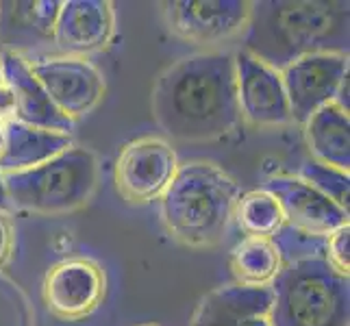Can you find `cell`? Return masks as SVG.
I'll return each instance as SVG.
<instances>
[{
    "mask_svg": "<svg viewBox=\"0 0 350 326\" xmlns=\"http://www.w3.org/2000/svg\"><path fill=\"white\" fill-rule=\"evenodd\" d=\"M235 326H272L270 324V311H255L248 316L239 318Z\"/></svg>",
    "mask_w": 350,
    "mask_h": 326,
    "instance_id": "cell-25",
    "label": "cell"
},
{
    "mask_svg": "<svg viewBox=\"0 0 350 326\" xmlns=\"http://www.w3.org/2000/svg\"><path fill=\"white\" fill-rule=\"evenodd\" d=\"M62 5L59 0H38V3H20L22 14L27 18L29 27H35L44 35H53L55 22L59 18V11H62Z\"/></svg>",
    "mask_w": 350,
    "mask_h": 326,
    "instance_id": "cell-23",
    "label": "cell"
},
{
    "mask_svg": "<svg viewBox=\"0 0 350 326\" xmlns=\"http://www.w3.org/2000/svg\"><path fill=\"white\" fill-rule=\"evenodd\" d=\"M348 77V55L322 53L300 57L281 70L292 122L307 124V120L322 107L335 100L342 81Z\"/></svg>",
    "mask_w": 350,
    "mask_h": 326,
    "instance_id": "cell-8",
    "label": "cell"
},
{
    "mask_svg": "<svg viewBox=\"0 0 350 326\" xmlns=\"http://www.w3.org/2000/svg\"><path fill=\"white\" fill-rule=\"evenodd\" d=\"M228 265L241 287H270L279 276L283 261L272 239L244 237L231 250Z\"/></svg>",
    "mask_w": 350,
    "mask_h": 326,
    "instance_id": "cell-18",
    "label": "cell"
},
{
    "mask_svg": "<svg viewBox=\"0 0 350 326\" xmlns=\"http://www.w3.org/2000/svg\"><path fill=\"white\" fill-rule=\"evenodd\" d=\"M270 287H218L200 300L191 326H235L239 318L255 311H270Z\"/></svg>",
    "mask_w": 350,
    "mask_h": 326,
    "instance_id": "cell-16",
    "label": "cell"
},
{
    "mask_svg": "<svg viewBox=\"0 0 350 326\" xmlns=\"http://www.w3.org/2000/svg\"><path fill=\"white\" fill-rule=\"evenodd\" d=\"M305 137L316 161L342 172L350 170V122L342 107L329 103L313 113L305 124Z\"/></svg>",
    "mask_w": 350,
    "mask_h": 326,
    "instance_id": "cell-17",
    "label": "cell"
},
{
    "mask_svg": "<svg viewBox=\"0 0 350 326\" xmlns=\"http://www.w3.org/2000/svg\"><path fill=\"white\" fill-rule=\"evenodd\" d=\"M276 198L287 226L313 237H327L348 224V211L296 176H272L263 187Z\"/></svg>",
    "mask_w": 350,
    "mask_h": 326,
    "instance_id": "cell-12",
    "label": "cell"
},
{
    "mask_svg": "<svg viewBox=\"0 0 350 326\" xmlns=\"http://www.w3.org/2000/svg\"><path fill=\"white\" fill-rule=\"evenodd\" d=\"M14 250V226H11L9 213L0 211V268L9 261Z\"/></svg>",
    "mask_w": 350,
    "mask_h": 326,
    "instance_id": "cell-24",
    "label": "cell"
},
{
    "mask_svg": "<svg viewBox=\"0 0 350 326\" xmlns=\"http://www.w3.org/2000/svg\"><path fill=\"white\" fill-rule=\"evenodd\" d=\"M144 326H157V324H144Z\"/></svg>",
    "mask_w": 350,
    "mask_h": 326,
    "instance_id": "cell-28",
    "label": "cell"
},
{
    "mask_svg": "<svg viewBox=\"0 0 350 326\" xmlns=\"http://www.w3.org/2000/svg\"><path fill=\"white\" fill-rule=\"evenodd\" d=\"M300 180H305L307 185H311L313 189H318L322 196H327L329 200H333L337 207H342L344 211H348V196H350V178L348 172L337 170V167L324 165L316 159L307 161L303 167H300Z\"/></svg>",
    "mask_w": 350,
    "mask_h": 326,
    "instance_id": "cell-20",
    "label": "cell"
},
{
    "mask_svg": "<svg viewBox=\"0 0 350 326\" xmlns=\"http://www.w3.org/2000/svg\"><path fill=\"white\" fill-rule=\"evenodd\" d=\"M0 211H3V213H11V211H14V204H11V200L7 196V189H5L3 174H0Z\"/></svg>",
    "mask_w": 350,
    "mask_h": 326,
    "instance_id": "cell-26",
    "label": "cell"
},
{
    "mask_svg": "<svg viewBox=\"0 0 350 326\" xmlns=\"http://www.w3.org/2000/svg\"><path fill=\"white\" fill-rule=\"evenodd\" d=\"M152 113L180 141L228 135L241 120L233 53H198L165 68L152 90Z\"/></svg>",
    "mask_w": 350,
    "mask_h": 326,
    "instance_id": "cell-1",
    "label": "cell"
},
{
    "mask_svg": "<svg viewBox=\"0 0 350 326\" xmlns=\"http://www.w3.org/2000/svg\"><path fill=\"white\" fill-rule=\"evenodd\" d=\"M14 209L40 215H62L81 209L98 183V161L88 148L72 144L40 165L3 174Z\"/></svg>",
    "mask_w": 350,
    "mask_h": 326,
    "instance_id": "cell-5",
    "label": "cell"
},
{
    "mask_svg": "<svg viewBox=\"0 0 350 326\" xmlns=\"http://www.w3.org/2000/svg\"><path fill=\"white\" fill-rule=\"evenodd\" d=\"M29 68L55 107L72 122L94 111L105 96L103 74L81 57H44L31 62Z\"/></svg>",
    "mask_w": 350,
    "mask_h": 326,
    "instance_id": "cell-9",
    "label": "cell"
},
{
    "mask_svg": "<svg viewBox=\"0 0 350 326\" xmlns=\"http://www.w3.org/2000/svg\"><path fill=\"white\" fill-rule=\"evenodd\" d=\"M233 217L246 237L261 239H272L285 224L279 202L265 189H252L246 194H239Z\"/></svg>",
    "mask_w": 350,
    "mask_h": 326,
    "instance_id": "cell-19",
    "label": "cell"
},
{
    "mask_svg": "<svg viewBox=\"0 0 350 326\" xmlns=\"http://www.w3.org/2000/svg\"><path fill=\"white\" fill-rule=\"evenodd\" d=\"M72 146V137L22 124L18 120H5V137L0 148V174L20 172L40 165L55 154Z\"/></svg>",
    "mask_w": 350,
    "mask_h": 326,
    "instance_id": "cell-15",
    "label": "cell"
},
{
    "mask_svg": "<svg viewBox=\"0 0 350 326\" xmlns=\"http://www.w3.org/2000/svg\"><path fill=\"white\" fill-rule=\"evenodd\" d=\"M244 51L274 70L300 57L348 55V3L327 0H265L252 3Z\"/></svg>",
    "mask_w": 350,
    "mask_h": 326,
    "instance_id": "cell-2",
    "label": "cell"
},
{
    "mask_svg": "<svg viewBox=\"0 0 350 326\" xmlns=\"http://www.w3.org/2000/svg\"><path fill=\"white\" fill-rule=\"evenodd\" d=\"M116 31L109 0H66L53 29V40L66 57H85L109 46Z\"/></svg>",
    "mask_w": 350,
    "mask_h": 326,
    "instance_id": "cell-13",
    "label": "cell"
},
{
    "mask_svg": "<svg viewBox=\"0 0 350 326\" xmlns=\"http://www.w3.org/2000/svg\"><path fill=\"white\" fill-rule=\"evenodd\" d=\"M239 118L259 128L292 122L281 72L263 64L244 48L233 55Z\"/></svg>",
    "mask_w": 350,
    "mask_h": 326,
    "instance_id": "cell-10",
    "label": "cell"
},
{
    "mask_svg": "<svg viewBox=\"0 0 350 326\" xmlns=\"http://www.w3.org/2000/svg\"><path fill=\"white\" fill-rule=\"evenodd\" d=\"M0 68H3L5 85L14 96V120L35 128L70 135L75 122L55 107L51 96L33 77L27 59L7 51L0 55Z\"/></svg>",
    "mask_w": 350,
    "mask_h": 326,
    "instance_id": "cell-14",
    "label": "cell"
},
{
    "mask_svg": "<svg viewBox=\"0 0 350 326\" xmlns=\"http://www.w3.org/2000/svg\"><path fill=\"white\" fill-rule=\"evenodd\" d=\"M105 289V272L98 263L85 257H72L55 263L46 272L42 296L46 309L55 318L77 322L98 309Z\"/></svg>",
    "mask_w": 350,
    "mask_h": 326,
    "instance_id": "cell-11",
    "label": "cell"
},
{
    "mask_svg": "<svg viewBox=\"0 0 350 326\" xmlns=\"http://www.w3.org/2000/svg\"><path fill=\"white\" fill-rule=\"evenodd\" d=\"M167 27L180 40L215 46L241 38L248 27V0H174L163 3Z\"/></svg>",
    "mask_w": 350,
    "mask_h": 326,
    "instance_id": "cell-7",
    "label": "cell"
},
{
    "mask_svg": "<svg viewBox=\"0 0 350 326\" xmlns=\"http://www.w3.org/2000/svg\"><path fill=\"white\" fill-rule=\"evenodd\" d=\"M178 170L176 152L165 139L142 137L120 150L113 180L118 194L133 204L159 200Z\"/></svg>",
    "mask_w": 350,
    "mask_h": 326,
    "instance_id": "cell-6",
    "label": "cell"
},
{
    "mask_svg": "<svg viewBox=\"0 0 350 326\" xmlns=\"http://www.w3.org/2000/svg\"><path fill=\"white\" fill-rule=\"evenodd\" d=\"M0 83H3V68H0Z\"/></svg>",
    "mask_w": 350,
    "mask_h": 326,
    "instance_id": "cell-27",
    "label": "cell"
},
{
    "mask_svg": "<svg viewBox=\"0 0 350 326\" xmlns=\"http://www.w3.org/2000/svg\"><path fill=\"white\" fill-rule=\"evenodd\" d=\"M324 239L327 237H313L287 224H283L281 231L272 237L283 265L305 259H324Z\"/></svg>",
    "mask_w": 350,
    "mask_h": 326,
    "instance_id": "cell-21",
    "label": "cell"
},
{
    "mask_svg": "<svg viewBox=\"0 0 350 326\" xmlns=\"http://www.w3.org/2000/svg\"><path fill=\"white\" fill-rule=\"evenodd\" d=\"M324 261L329 263V268L348 279L350 272V224L335 228L333 233L324 239Z\"/></svg>",
    "mask_w": 350,
    "mask_h": 326,
    "instance_id": "cell-22",
    "label": "cell"
},
{
    "mask_svg": "<svg viewBox=\"0 0 350 326\" xmlns=\"http://www.w3.org/2000/svg\"><path fill=\"white\" fill-rule=\"evenodd\" d=\"M270 292L272 326H350L348 279L324 259L285 263Z\"/></svg>",
    "mask_w": 350,
    "mask_h": 326,
    "instance_id": "cell-4",
    "label": "cell"
},
{
    "mask_svg": "<svg viewBox=\"0 0 350 326\" xmlns=\"http://www.w3.org/2000/svg\"><path fill=\"white\" fill-rule=\"evenodd\" d=\"M237 198L239 187L222 167L209 161L183 163L159 198L163 224L185 246H215L226 235Z\"/></svg>",
    "mask_w": 350,
    "mask_h": 326,
    "instance_id": "cell-3",
    "label": "cell"
}]
</instances>
